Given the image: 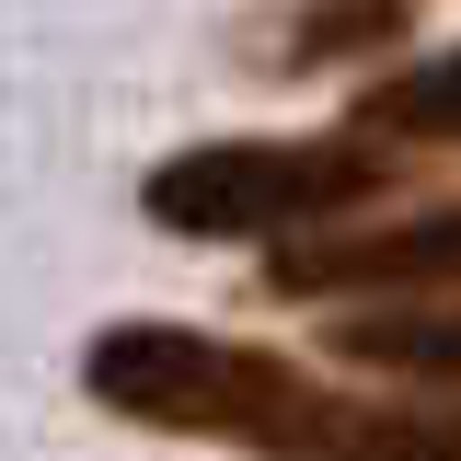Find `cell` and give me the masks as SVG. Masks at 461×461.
<instances>
[{"label": "cell", "instance_id": "3957f363", "mask_svg": "<svg viewBox=\"0 0 461 461\" xmlns=\"http://www.w3.org/2000/svg\"><path fill=\"white\" fill-rule=\"evenodd\" d=\"M461 288V196H415V208H357V220L288 230L266 254V300H438Z\"/></svg>", "mask_w": 461, "mask_h": 461}, {"label": "cell", "instance_id": "6da1fadb", "mask_svg": "<svg viewBox=\"0 0 461 461\" xmlns=\"http://www.w3.org/2000/svg\"><path fill=\"white\" fill-rule=\"evenodd\" d=\"M81 381L127 427L220 438L254 461H461V393H335L277 346L196 323H104Z\"/></svg>", "mask_w": 461, "mask_h": 461}, {"label": "cell", "instance_id": "7a4b0ae2", "mask_svg": "<svg viewBox=\"0 0 461 461\" xmlns=\"http://www.w3.org/2000/svg\"><path fill=\"white\" fill-rule=\"evenodd\" d=\"M393 196V139H208V150H173L139 208L173 242H288V230L357 220Z\"/></svg>", "mask_w": 461, "mask_h": 461}, {"label": "cell", "instance_id": "8992f818", "mask_svg": "<svg viewBox=\"0 0 461 461\" xmlns=\"http://www.w3.org/2000/svg\"><path fill=\"white\" fill-rule=\"evenodd\" d=\"M357 139H393V150H461V47L415 58V69H381L369 104H357Z\"/></svg>", "mask_w": 461, "mask_h": 461}, {"label": "cell", "instance_id": "277c9868", "mask_svg": "<svg viewBox=\"0 0 461 461\" xmlns=\"http://www.w3.org/2000/svg\"><path fill=\"white\" fill-rule=\"evenodd\" d=\"M323 346L346 369H369V381L461 393V288H438V300H346L323 323Z\"/></svg>", "mask_w": 461, "mask_h": 461}, {"label": "cell", "instance_id": "5b68a950", "mask_svg": "<svg viewBox=\"0 0 461 461\" xmlns=\"http://www.w3.org/2000/svg\"><path fill=\"white\" fill-rule=\"evenodd\" d=\"M415 23V0H300V12H277V35L254 47V69H346V58H381Z\"/></svg>", "mask_w": 461, "mask_h": 461}]
</instances>
